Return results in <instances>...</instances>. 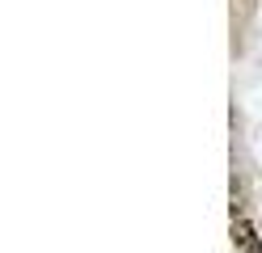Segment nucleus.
Instances as JSON below:
<instances>
[{"mask_svg":"<svg viewBox=\"0 0 262 253\" xmlns=\"http://www.w3.org/2000/svg\"><path fill=\"white\" fill-rule=\"evenodd\" d=\"M228 236H233V245L241 253H262V236L254 232V224L245 215H233V228H228Z\"/></svg>","mask_w":262,"mask_h":253,"instance_id":"nucleus-1","label":"nucleus"}]
</instances>
